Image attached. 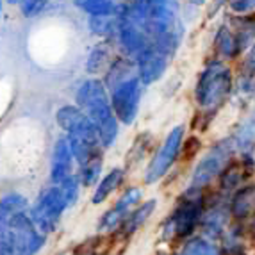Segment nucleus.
Listing matches in <instances>:
<instances>
[{"mask_svg":"<svg viewBox=\"0 0 255 255\" xmlns=\"http://www.w3.org/2000/svg\"><path fill=\"white\" fill-rule=\"evenodd\" d=\"M75 104L86 113L98 134L100 145L109 148L118 137V118L113 113L109 102V91L102 79L88 77L79 84L75 91Z\"/></svg>","mask_w":255,"mask_h":255,"instance_id":"nucleus-1","label":"nucleus"},{"mask_svg":"<svg viewBox=\"0 0 255 255\" xmlns=\"http://www.w3.org/2000/svg\"><path fill=\"white\" fill-rule=\"evenodd\" d=\"M55 124L64 130V137L72 148L73 159L79 164L100 153V139L93 124L77 104H64L55 111Z\"/></svg>","mask_w":255,"mask_h":255,"instance_id":"nucleus-2","label":"nucleus"},{"mask_svg":"<svg viewBox=\"0 0 255 255\" xmlns=\"http://www.w3.org/2000/svg\"><path fill=\"white\" fill-rule=\"evenodd\" d=\"M232 90H234L232 70L223 59H211L196 79L195 102L202 113L213 116L229 100Z\"/></svg>","mask_w":255,"mask_h":255,"instance_id":"nucleus-3","label":"nucleus"},{"mask_svg":"<svg viewBox=\"0 0 255 255\" xmlns=\"http://www.w3.org/2000/svg\"><path fill=\"white\" fill-rule=\"evenodd\" d=\"M205 193H184L162 225V238L170 243L184 241L200 225Z\"/></svg>","mask_w":255,"mask_h":255,"instance_id":"nucleus-4","label":"nucleus"},{"mask_svg":"<svg viewBox=\"0 0 255 255\" xmlns=\"http://www.w3.org/2000/svg\"><path fill=\"white\" fill-rule=\"evenodd\" d=\"M5 227V238L14 255H36L45 247V234L30 220L29 211L18 213L2 221Z\"/></svg>","mask_w":255,"mask_h":255,"instance_id":"nucleus-5","label":"nucleus"},{"mask_svg":"<svg viewBox=\"0 0 255 255\" xmlns=\"http://www.w3.org/2000/svg\"><path fill=\"white\" fill-rule=\"evenodd\" d=\"M234 145L232 141L225 139L216 143L214 146L209 148V152L200 159V162L196 164L195 171H193L191 182L187 187L186 193H202L209 184L214 179H218V175L221 173V170L225 168V164L234 157Z\"/></svg>","mask_w":255,"mask_h":255,"instance_id":"nucleus-6","label":"nucleus"},{"mask_svg":"<svg viewBox=\"0 0 255 255\" xmlns=\"http://www.w3.org/2000/svg\"><path fill=\"white\" fill-rule=\"evenodd\" d=\"M66 209H70L66 198L61 191V187L54 184L52 187H47L39 193L29 216L43 234H48V232H54L55 227L59 225L61 216Z\"/></svg>","mask_w":255,"mask_h":255,"instance_id":"nucleus-7","label":"nucleus"},{"mask_svg":"<svg viewBox=\"0 0 255 255\" xmlns=\"http://www.w3.org/2000/svg\"><path fill=\"white\" fill-rule=\"evenodd\" d=\"M143 90H145L143 82L137 79V75H132L109 91L111 107L120 124L132 125L136 122L141 107V98H143Z\"/></svg>","mask_w":255,"mask_h":255,"instance_id":"nucleus-8","label":"nucleus"},{"mask_svg":"<svg viewBox=\"0 0 255 255\" xmlns=\"http://www.w3.org/2000/svg\"><path fill=\"white\" fill-rule=\"evenodd\" d=\"M184 145V127L179 125L170 130V134L166 136L164 143L161 145L159 152L153 155V159L150 161L148 168L145 171V180L148 184L157 182L159 179H162L168 170H170L173 162L177 161L180 153V148Z\"/></svg>","mask_w":255,"mask_h":255,"instance_id":"nucleus-9","label":"nucleus"},{"mask_svg":"<svg viewBox=\"0 0 255 255\" xmlns=\"http://www.w3.org/2000/svg\"><path fill=\"white\" fill-rule=\"evenodd\" d=\"M170 59L166 54L159 52L157 48L153 47L150 43L145 50L137 55L134 63H136V75L143 86H150L153 82H157L162 79V75L168 70V64H170Z\"/></svg>","mask_w":255,"mask_h":255,"instance_id":"nucleus-10","label":"nucleus"},{"mask_svg":"<svg viewBox=\"0 0 255 255\" xmlns=\"http://www.w3.org/2000/svg\"><path fill=\"white\" fill-rule=\"evenodd\" d=\"M214 200H209L205 196V205L204 213H202L200 220V229L207 239H218L227 232V223H229V204H225V198H218L214 196Z\"/></svg>","mask_w":255,"mask_h":255,"instance_id":"nucleus-11","label":"nucleus"},{"mask_svg":"<svg viewBox=\"0 0 255 255\" xmlns=\"http://www.w3.org/2000/svg\"><path fill=\"white\" fill-rule=\"evenodd\" d=\"M255 171V159L250 153H241V157H232L225 164V168L218 175L220 179V189L223 193L234 191L243 184H247Z\"/></svg>","mask_w":255,"mask_h":255,"instance_id":"nucleus-12","label":"nucleus"},{"mask_svg":"<svg viewBox=\"0 0 255 255\" xmlns=\"http://www.w3.org/2000/svg\"><path fill=\"white\" fill-rule=\"evenodd\" d=\"M73 153L70 148L66 137H57L52 150V161H50V179L54 184H59L66 180L70 175H73Z\"/></svg>","mask_w":255,"mask_h":255,"instance_id":"nucleus-13","label":"nucleus"},{"mask_svg":"<svg viewBox=\"0 0 255 255\" xmlns=\"http://www.w3.org/2000/svg\"><path fill=\"white\" fill-rule=\"evenodd\" d=\"M141 196H143V193H141L139 187H128L127 191L120 196V200L116 202L115 207L104 214L102 221L98 223V229L115 230L116 227H120V223L130 213V209L141 200Z\"/></svg>","mask_w":255,"mask_h":255,"instance_id":"nucleus-14","label":"nucleus"},{"mask_svg":"<svg viewBox=\"0 0 255 255\" xmlns=\"http://www.w3.org/2000/svg\"><path fill=\"white\" fill-rule=\"evenodd\" d=\"M229 213L236 221H248L255 214V184H243L229 200Z\"/></svg>","mask_w":255,"mask_h":255,"instance_id":"nucleus-15","label":"nucleus"},{"mask_svg":"<svg viewBox=\"0 0 255 255\" xmlns=\"http://www.w3.org/2000/svg\"><path fill=\"white\" fill-rule=\"evenodd\" d=\"M115 47H113V41H107V39H100V41L95 45L90 50L88 57H86L84 70L90 77H98L104 75L106 70L109 68L111 61L115 59Z\"/></svg>","mask_w":255,"mask_h":255,"instance_id":"nucleus-16","label":"nucleus"},{"mask_svg":"<svg viewBox=\"0 0 255 255\" xmlns=\"http://www.w3.org/2000/svg\"><path fill=\"white\" fill-rule=\"evenodd\" d=\"M118 21H120V11L113 14H95V16H88V27L93 36L100 39H107V41H115L116 30H118Z\"/></svg>","mask_w":255,"mask_h":255,"instance_id":"nucleus-17","label":"nucleus"},{"mask_svg":"<svg viewBox=\"0 0 255 255\" xmlns=\"http://www.w3.org/2000/svg\"><path fill=\"white\" fill-rule=\"evenodd\" d=\"M230 141H232L234 148L241 153H250L255 148V115L243 120L241 125L232 134Z\"/></svg>","mask_w":255,"mask_h":255,"instance_id":"nucleus-18","label":"nucleus"},{"mask_svg":"<svg viewBox=\"0 0 255 255\" xmlns=\"http://www.w3.org/2000/svg\"><path fill=\"white\" fill-rule=\"evenodd\" d=\"M153 209H155V200H148V202H145L143 205H139L137 209L130 211V213L125 216V220L120 223V229H122V232H124L125 236L134 234V232L145 225V221L152 216Z\"/></svg>","mask_w":255,"mask_h":255,"instance_id":"nucleus-19","label":"nucleus"},{"mask_svg":"<svg viewBox=\"0 0 255 255\" xmlns=\"http://www.w3.org/2000/svg\"><path fill=\"white\" fill-rule=\"evenodd\" d=\"M239 93H255V41L247 50V57L243 61L241 73H239Z\"/></svg>","mask_w":255,"mask_h":255,"instance_id":"nucleus-20","label":"nucleus"},{"mask_svg":"<svg viewBox=\"0 0 255 255\" xmlns=\"http://www.w3.org/2000/svg\"><path fill=\"white\" fill-rule=\"evenodd\" d=\"M77 9H81L86 16L95 14H113L118 13L122 7L120 0H73Z\"/></svg>","mask_w":255,"mask_h":255,"instance_id":"nucleus-21","label":"nucleus"},{"mask_svg":"<svg viewBox=\"0 0 255 255\" xmlns=\"http://www.w3.org/2000/svg\"><path fill=\"white\" fill-rule=\"evenodd\" d=\"M124 177H125V171L122 170V168H115V170H111L109 173H107L106 177L100 180V184L97 186V189H95V193H93V204L95 205L102 204L107 196H109L111 193L115 191L116 187L122 184Z\"/></svg>","mask_w":255,"mask_h":255,"instance_id":"nucleus-22","label":"nucleus"},{"mask_svg":"<svg viewBox=\"0 0 255 255\" xmlns=\"http://www.w3.org/2000/svg\"><path fill=\"white\" fill-rule=\"evenodd\" d=\"M23 211H29V205L25 198L18 193H11L0 200V221H5L7 218L23 213Z\"/></svg>","mask_w":255,"mask_h":255,"instance_id":"nucleus-23","label":"nucleus"},{"mask_svg":"<svg viewBox=\"0 0 255 255\" xmlns=\"http://www.w3.org/2000/svg\"><path fill=\"white\" fill-rule=\"evenodd\" d=\"M180 255H221L220 248L207 238H193L184 243Z\"/></svg>","mask_w":255,"mask_h":255,"instance_id":"nucleus-24","label":"nucleus"},{"mask_svg":"<svg viewBox=\"0 0 255 255\" xmlns=\"http://www.w3.org/2000/svg\"><path fill=\"white\" fill-rule=\"evenodd\" d=\"M102 152L93 155L88 162L81 164V173H79V180L82 182V186H93L100 177L102 171Z\"/></svg>","mask_w":255,"mask_h":255,"instance_id":"nucleus-25","label":"nucleus"},{"mask_svg":"<svg viewBox=\"0 0 255 255\" xmlns=\"http://www.w3.org/2000/svg\"><path fill=\"white\" fill-rule=\"evenodd\" d=\"M223 238V248L220 250L221 255H247L245 252V243H243V236L236 230H227Z\"/></svg>","mask_w":255,"mask_h":255,"instance_id":"nucleus-26","label":"nucleus"},{"mask_svg":"<svg viewBox=\"0 0 255 255\" xmlns=\"http://www.w3.org/2000/svg\"><path fill=\"white\" fill-rule=\"evenodd\" d=\"M57 186L61 187L64 198H66V204L68 207H73L79 200V189H81V180H79V175H70L68 179L59 182Z\"/></svg>","mask_w":255,"mask_h":255,"instance_id":"nucleus-27","label":"nucleus"},{"mask_svg":"<svg viewBox=\"0 0 255 255\" xmlns=\"http://www.w3.org/2000/svg\"><path fill=\"white\" fill-rule=\"evenodd\" d=\"M48 0H20L18 2V7H20V13L23 18H38L43 14V11L47 9Z\"/></svg>","mask_w":255,"mask_h":255,"instance_id":"nucleus-28","label":"nucleus"},{"mask_svg":"<svg viewBox=\"0 0 255 255\" xmlns=\"http://www.w3.org/2000/svg\"><path fill=\"white\" fill-rule=\"evenodd\" d=\"M225 4L234 14H252L255 11V0H227Z\"/></svg>","mask_w":255,"mask_h":255,"instance_id":"nucleus-29","label":"nucleus"},{"mask_svg":"<svg viewBox=\"0 0 255 255\" xmlns=\"http://www.w3.org/2000/svg\"><path fill=\"white\" fill-rule=\"evenodd\" d=\"M0 255H14V252L9 247L7 238H5V227L2 221H0Z\"/></svg>","mask_w":255,"mask_h":255,"instance_id":"nucleus-30","label":"nucleus"},{"mask_svg":"<svg viewBox=\"0 0 255 255\" xmlns=\"http://www.w3.org/2000/svg\"><path fill=\"white\" fill-rule=\"evenodd\" d=\"M207 0H187V4H191V5H204Z\"/></svg>","mask_w":255,"mask_h":255,"instance_id":"nucleus-31","label":"nucleus"},{"mask_svg":"<svg viewBox=\"0 0 255 255\" xmlns=\"http://www.w3.org/2000/svg\"><path fill=\"white\" fill-rule=\"evenodd\" d=\"M5 4H9V5H18V2H20V0H4Z\"/></svg>","mask_w":255,"mask_h":255,"instance_id":"nucleus-32","label":"nucleus"},{"mask_svg":"<svg viewBox=\"0 0 255 255\" xmlns=\"http://www.w3.org/2000/svg\"><path fill=\"white\" fill-rule=\"evenodd\" d=\"M4 5H5V2L4 0H0V16H2V13H4Z\"/></svg>","mask_w":255,"mask_h":255,"instance_id":"nucleus-33","label":"nucleus"},{"mask_svg":"<svg viewBox=\"0 0 255 255\" xmlns=\"http://www.w3.org/2000/svg\"><path fill=\"white\" fill-rule=\"evenodd\" d=\"M252 220H254V221H252V229L255 230V214H254V218H252Z\"/></svg>","mask_w":255,"mask_h":255,"instance_id":"nucleus-34","label":"nucleus"},{"mask_svg":"<svg viewBox=\"0 0 255 255\" xmlns=\"http://www.w3.org/2000/svg\"><path fill=\"white\" fill-rule=\"evenodd\" d=\"M120 2H122V4H127V2H132V0H120Z\"/></svg>","mask_w":255,"mask_h":255,"instance_id":"nucleus-35","label":"nucleus"},{"mask_svg":"<svg viewBox=\"0 0 255 255\" xmlns=\"http://www.w3.org/2000/svg\"><path fill=\"white\" fill-rule=\"evenodd\" d=\"M159 255H168V254H159Z\"/></svg>","mask_w":255,"mask_h":255,"instance_id":"nucleus-36","label":"nucleus"}]
</instances>
